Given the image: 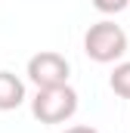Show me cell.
<instances>
[{"label": "cell", "instance_id": "cell-5", "mask_svg": "<svg viewBox=\"0 0 130 133\" xmlns=\"http://www.w3.org/2000/svg\"><path fill=\"white\" fill-rule=\"evenodd\" d=\"M108 87L121 96V99H130V62H118L112 77H108Z\"/></svg>", "mask_w": 130, "mask_h": 133}, {"label": "cell", "instance_id": "cell-6", "mask_svg": "<svg viewBox=\"0 0 130 133\" xmlns=\"http://www.w3.org/2000/svg\"><path fill=\"white\" fill-rule=\"evenodd\" d=\"M93 6H96L99 12H121V9H127L130 6V0H93Z\"/></svg>", "mask_w": 130, "mask_h": 133}, {"label": "cell", "instance_id": "cell-3", "mask_svg": "<svg viewBox=\"0 0 130 133\" xmlns=\"http://www.w3.org/2000/svg\"><path fill=\"white\" fill-rule=\"evenodd\" d=\"M68 74H71V65L62 53H53V50H40L28 59V77L37 90L43 87H62L68 84Z\"/></svg>", "mask_w": 130, "mask_h": 133}, {"label": "cell", "instance_id": "cell-1", "mask_svg": "<svg viewBox=\"0 0 130 133\" xmlns=\"http://www.w3.org/2000/svg\"><path fill=\"white\" fill-rule=\"evenodd\" d=\"M84 53L99 62V65H108V62H118L124 53H127V34L121 25L102 19L96 25H90L84 34Z\"/></svg>", "mask_w": 130, "mask_h": 133}, {"label": "cell", "instance_id": "cell-7", "mask_svg": "<svg viewBox=\"0 0 130 133\" xmlns=\"http://www.w3.org/2000/svg\"><path fill=\"white\" fill-rule=\"evenodd\" d=\"M62 133H99V130L90 127V124H74V127H68V130H62Z\"/></svg>", "mask_w": 130, "mask_h": 133}, {"label": "cell", "instance_id": "cell-2", "mask_svg": "<svg viewBox=\"0 0 130 133\" xmlns=\"http://www.w3.org/2000/svg\"><path fill=\"white\" fill-rule=\"evenodd\" d=\"M77 111V93L62 84V87H43L31 99V115L40 124H65Z\"/></svg>", "mask_w": 130, "mask_h": 133}, {"label": "cell", "instance_id": "cell-4", "mask_svg": "<svg viewBox=\"0 0 130 133\" xmlns=\"http://www.w3.org/2000/svg\"><path fill=\"white\" fill-rule=\"evenodd\" d=\"M25 102V84L12 71H0V111H12Z\"/></svg>", "mask_w": 130, "mask_h": 133}]
</instances>
